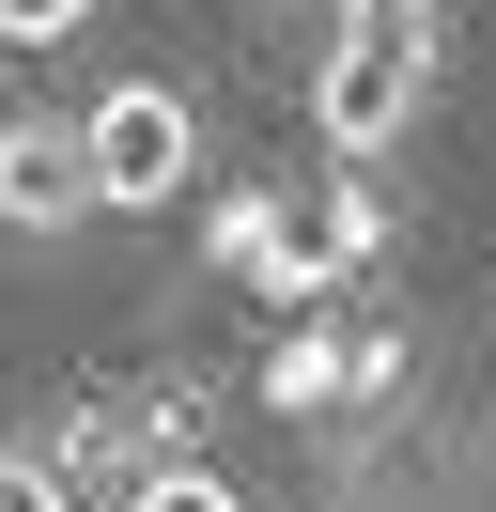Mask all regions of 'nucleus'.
<instances>
[{"label":"nucleus","mask_w":496,"mask_h":512,"mask_svg":"<svg viewBox=\"0 0 496 512\" xmlns=\"http://www.w3.org/2000/svg\"><path fill=\"white\" fill-rule=\"evenodd\" d=\"M434 78H450V16H434V0H341L326 63H310V125H326V156L372 171L403 125H419Z\"/></svg>","instance_id":"nucleus-1"},{"label":"nucleus","mask_w":496,"mask_h":512,"mask_svg":"<svg viewBox=\"0 0 496 512\" xmlns=\"http://www.w3.org/2000/svg\"><path fill=\"white\" fill-rule=\"evenodd\" d=\"M78 156H93V218H155V202L202 171V109L171 78H124V94L78 109Z\"/></svg>","instance_id":"nucleus-2"},{"label":"nucleus","mask_w":496,"mask_h":512,"mask_svg":"<svg viewBox=\"0 0 496 512\" xmlns=\"http://www.w3.org/2000/svg\"><path fill=\"white\" fill-rule=\"evenodd\" d=\"M248 388H264L279 419H341V404H388V388H403V342H388V326H326V311H295V326H279V357H264Z\"/></svg>","instance_id":"nucleus-3"},{"label":"nucleus","mask_w":496,"mask_h":512,"mask_svg":"<svg viewBox=\"0 0 496 512\" xmlns=\"http://www.w3.org/2000/svg\"><path fill=\"white\" fill-rule=\"evenodd\" d=\"M78 218H93V156H78V109H16V125H0V233L62 249Z\"/></svg>","instance_id":"nucleus-4"},{"label":"nucleus","mask_w":496,"mask_h":512,"mask_svg":"<svg viewBox=\"0 0 496 512\" xmlns=\"http://www.w3.org/2000/svg\"><path fill=\"white\" fill-rule=\"evenodd\" d=\"M202 249L233 264L248 295H279V311H310V295H326V264H310V218H295V187H264V171H248V187H217Z\"/></svg>","instance_id":"nucleus-5"},{"label":"nucleus","mask_w":496,"mask_h":512,"mask_svg":"<svg viewBox=\"0 0 496 512\" xmlns=\"http://www.w3.org/2000/svg\"><path fill=\"white\" fill-rule=\"evenodd\" d=\"M295 218H310V264H326V280H357V264L388 249V187H372V171H341V187L295 202Z\"/></svg>","instance_id":"nucleus-6"},{"label":"nucleus","mask_w":496,"mask_h":512,"mask_svg":"<svg viewBox=\"0 0 496 512\" xmlns=\"http://www.w3.org/2000/svg\"><path fill=\"white\" fill-rule=\"evenodd\" d=\"M0 512H93L78 466H62V435H0Z\"/></svg>","instance_id":"nucleus-7"},{"label":"nucleus","mask_w":496,"mask_h":512,"mask_svg":"<svg viewBox=\"0 0 496 512\" xmlns=\"http://www.w3.org/2000/svg\"><path fill=\"white\" fill-rule=\"evenodd\" d=\"M124 512H248V497H233L217 466H186V450H155V466L124 481Z\"/></svg>","instance_id":"nucleus-8"},{"label":"nucleus","mask_w":496,"mask_h":512,"mask_svg":"<svg viewBox=\"0 0 496 512\" xmlns=\"http://www.w3.org/2000/svg\"><path fill=\"white\" fill-rule=\"evenodd\" d=\"M78 16H93V0H0V47H62Z\"/></svg>","instance_id":"nucleus-9"}]
</instances>
